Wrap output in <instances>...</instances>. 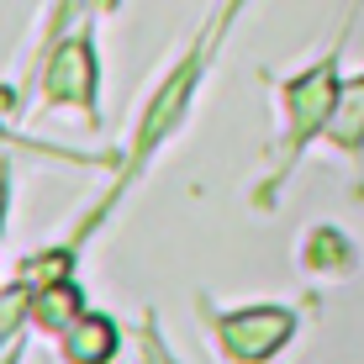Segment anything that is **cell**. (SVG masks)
Returning a JSON list of instances; mask_svg holds the SVG:
<instances>
[{"label": "cell", "instance_id": "cell-1", "mask_svg": "<svg viewBox=\"0 0 364 364\" xmlns=\"http://www.w3.org/2000/svg\"><path fill=\"white\" fill-rule=\"evenodd\" d=\"M285 333H291L285 311H248L228 328V354H269L285 343Z\"/></svg>", "mask_w": 364, "mask_h": 364}]
</instances>
